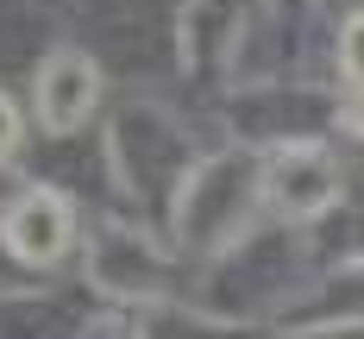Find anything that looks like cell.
<instances>
[{"label":"cell","mask_w":364,"mask_h":339,"mask_svg":"<svg viewBox=\"0 0 364 339\" xmlns=\"http://www.w3.org/2000/svg\"><path fill=\"white\" fill-rule=\"evenodd\" d=\"M19 139H26V132H19V107H13V101L0 95V163H13Z\"/></svg>","instance_id":"cell-8"},{"label":"cell","mask_w":364,"mask_h":339,"mask_svg":"<svg viewBox=\"0 0 364 339\" xmlns=\"http://www.w3.org/2000/svg\"><path fill=\"white\" fill-rule=\"evenodd\" d=\"M308 339H333V333H308Z\"/></svg>","instance_id":"cell-11"},{"label":"cell","mask_w":364,"mask_h":339,"mask_svg":"<svg viewBox=\"0 0 364 339\" xmlns=\"http://www.w3.org/2000/svg\"><path fill=\"white\" fill-rule=\"evenodd\" d=\"M0 201H13V195H6V183H0Z\"/></svg>","instance_id":"cell-10"},{"label":"cell","mask_w":364,"mask_h":339,"mask_svg":"<svg viewBox=\"0 0 364 339\" xmlns=\"http://www.w3.org/2000/svg\"><path fill=\"white\" fill-rule=\"evenodd\" d=\"M38 289V270L32 264H19V252L6 245V232H0V301H19Z\"/></svg>","instance_id":"cell-6"},{"label":"cell","mask_w":364,"mask_h":339,"mask_svg":"<svg viewBox=\"0 0 364 339\" xmlns=\"http://www.w3.org/2000/svg\"><path fill=\"white\" fill-rule=\"evenodd\" d=\"M0 232H6V245L19 252V264H32V270H50V264L70 258L75 245V208L63 188H19L13 201H6V214H0Z\"/></svg>","instance_id":"cell-3"},{"label":"cell","mask_w":364,"mask_h":339,"mask_svg":"<svg viewBox=\"0 0 364 339\" xmlns=\"http://www.w3.org/2000/svg\"><path fill=\"white\" fill-rule=\"evenodd\" d=\"M264 188H270V201H277L289 220H308V214H327L333 201H339V170L327 163V151L289 145V151L270 157Z\"/></svg>","instance_id":"cell-5"},{"label":"cell","mask_w":364,"mask_h":339,"mask_svg":"<svg viewBox=\"0 0 364 339\" xmlns=\"http://www.w3.org/2000/svg\"><path fill=\"white\" fill-rule=\"evenodd\" d=\"M346 126H352V132L364 139V82L352 88V95H346Z\"/></svg>","instance_id":"cell-9"},{"label":"cell","mask_w":364,"mask_h":339,"mask_svg":"<svg viewBox=\"0 0 364 339\" xmlns=\"http://www.w3.org/2000/svg\"><path fill=\"white\" fill-rule=\"evenodd\" d=\"M245 195H252V163L245 157H208L201 170H188L176 195L182 245H220L232 232V220L245 214Z\"/></svg>","instance_id":"cell-1"},{"label":"cell","mask_w":364,"mask_h":339,"mask_svg":"<svg viewBox=\"0 0 364 339\" xmlns=\"http://www.w3.org/2000/svg\"><path fill=\"white\" fill-rule=\"evenodd\" d=\"M88 276L107 289V296H139V301H157L164 283H170V264L164 252L151 245L139 226H95V245H88Z\"/></svg>","instance_id":"cell-4"},{"label":"cell","mask_w":364,"mask_h":339,"mask_svg":"<svg viewBox=\"0 0 364 339\" xmlns=\"http://www.w3.org/2000/svg\"><path fill=\"white\" fill-rule=\"evenodd\" d=\"M339 70L352 75V82H364V13H352L346 32H339Z\"/></svg>","instance_id":"cell-7"},{"label":"cell","mask_w":364,"mask_h":339,"mask_svg":"<svg viewBox=\"0 0 364 339\" xmlns=\"http://www.w3.org/2000/svg\"><path fill=\"white\" fill-rule=\"evenodd\" d=\"M101 107V63L88 57V50H70V44H57L32 75V113L38 126L50 132V139H70L88 126V113Z\"/></svg>","instance_id":"cell-2"}]
</instances>
